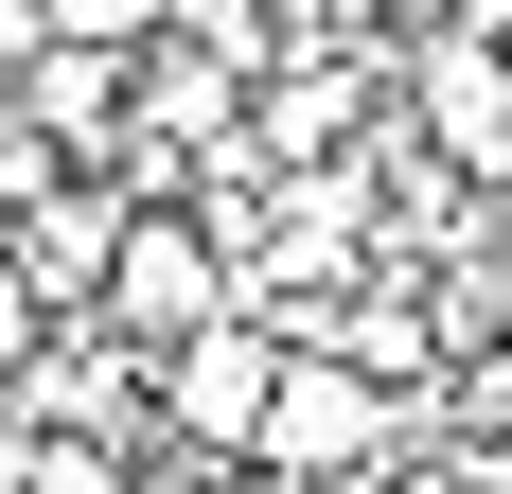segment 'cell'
Wrapping results in <instances>:
<instances>
[{
	"instance_id": "277c9868",
	"label": "cell",
	"mask_w": 512,
	"mask_h": 494,
	"mask_svg": "<svg viewBox=\"0 0 512 494\" xmlns=\"http://www.w3.org/2000/svg\"><path fill=\"white\" fill-rule=\"evenodd\" d=\"M407 106H424V142L460 159V177H512V53L495 36H424L407 53Z\"/></svg>"
},
{
	"instance_id": "8fae6325",
	"label": "cell",
	"mask_w": 512,
	"mask_h": 494,
	"mask_svg": "<svg viewBox=\"0 0 512 494\" xmlns=\"http://www.w3.org/2000/svg\"><path fill=\"white\" fill-rule=\"evenodd\" d=\"M318 18H389V0H318Z\"/></svg>"
},
{
	"instance_id": "7a4b0ae2",
	"label": "cell",
	"mask_w": 512,
	"mask_h": 494,
	"mask_svg": "<svg viewBox=\"0 0 512 494\" xmlns=\"http://www.w3.org/2000/svg\"><path fill=\"white\" fill-rule=\"evenodd\" d=\"M124 124L142 142H248V36H124Z\"/></svg>"
},
{
	"instance_id": "8992f818",
	"label": "cell",
	"mask_w": 512,
	"mask_h": 494,
	"mask_svg": "<svg viewBox=\"0 0 512 494\" xmlns=\"http://www.w3.org/2000/svg\"><path fill=\"white\" fill-rule=\"evenodd\" d=\"M265 371H283V353H265L248 318H195V336L159 353V406H177V442H248V424H265Z\"/></svg>"
},
{
	"instance_id": "9c48e42d",
	"label": "cell",
	"mask_w": 512,
	"mask_h": 494,
	"mask_svg": "<svg viewBox=\"0 0 512 494\" xmlns=\"http://www.w3.org/2000/svg\"><path fill=\"white\" fill-rule=\"evenodd\" d=\"M460 424H477V442H512V336H495V353L460 371Z\"/></svg>"
},
{
	"instance_id": "3957f363",
	"label": "cell",
	"mask_w": 512,
	"mask_h": 494,
	"mask_svg": "<svg viewBox=\"0 0 512 494\" xmlns=\"http://www.w3.org/2000/svg\"><path fill=\"white\" fill-rule=\"evenodd\" d=\"M248 459H283V477H336V459H371V371H354V353H283V371H265Z\"/></svg>"
},
{
	"instance_id": "30bf717a",
	"label": "cell",
	"mask_w": 512,
	"mask_h": 494,
	"mask_svg": "<svg viewBox=\"0 0 512 494\" xmlns=\"http://www.w3.org/2000/svg\"><path fill=\"white\" fill-rule=\"evenodd\" d=\"M53 36H106V53H124V36H159V0H53Z\"/></svg>"
},
{
	"instance_id": "52a82bcc",
	"label": "cell",
	"mask_w": 512,
	"mask_h": 494,
	"mask_svg": "<svg viewBox=\"0 0 512 494\" xmlns=\"http://www.w3.org/2000/svg\"><path fill=\"white\" fill-rule=\"evenodd\" d=\"M18 106H36L53 142H124V53L106 36H36L18 53Z\"/></svg>"
},
{
	"instance_id": "6da1fadb",
	"label": "cell",
	"mask_w": 512,
	"mask_h": 494,
	"mask_svg": "<svg viewBox=\"0 0 512 494\" xmlns=\"http://www.w3.org/2000/svg\"><path fill=\"white\" fill-rule=\"evenodd\" d=\"M106 318H124V336L142 353H177L195 336V318H230V230H212V212H124V230H106Z\"/></svg>"
},
{
	"instance_id": "5b68a950",
	"label": "cell",
	"mask_w": 512,
	"mask_h": 494,
	"mask_svg": "<svg viewBox=\"0 0 512 494\" xmlns=\"http://www.w3.org/2000/svg\"><path fill=\"white\" fill-rule=\"evenodd\" d=\"M354 106H371V53H354V18H336V36H301L283 71H248V142L318 159V142H354Z\"/></svg>"
},
{
	"instance_id": "ba28073f",
	"label": "cell",
	"mask_w": 512,
	"mask_h": 494,
	"mask_svg": "<svg viewBox=\"0 0 512 494\" xmlns=\"http://www.w3.org/2000/svg\"><path fill=\"white\" fill-rule=\"evenodd\" d=\"M36 353H53V300L18 283V247H0V389H18V371H36Z\"/></svg>"
}]
</instances>
